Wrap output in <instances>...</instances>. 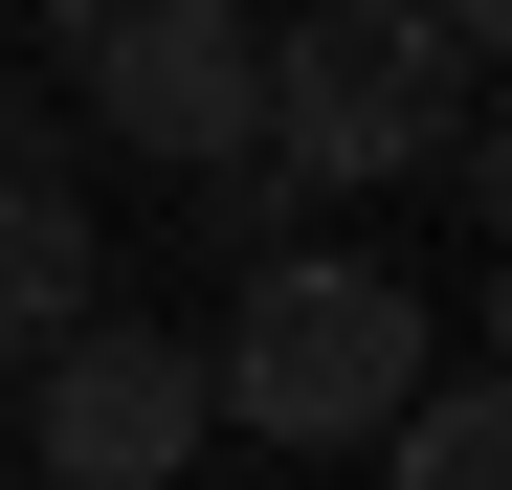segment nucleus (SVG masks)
I'll return each mask as SVG.
<instances>
[{
    "label": "nucleus",
    "mask_w": 512,
    "mask_h": 490,
    "mask_svg": "<svg viewBox=\"0 0 512 490\" xmlns=\"http://www.w3.org/2000/svg\"><path fill=\"white\" fill-rule=\"evenodd\" d=\"M67 67H90V134L156 156V179L268 156V0H90Z\"/></svg>",
    "instance_id": "7ed1b4c3"
},
{
    "label": "nucleus",
    "mask_w": 512,
    "mask_h": 490,
    "mask_svg": "<svg viewBox=\"0 0 512 490\" xmlns=\"http://www.w3.org/2000/svg\"><path fill=\"white\" fill-rule=\"evenodd\" d=\"M379 490H512V401H490L468 357H423L401 424H379Z\"/></svg>",
    "instance_id": "423d86ee"
},
{
    "label": "nucleus",
    "mask_w": 512,
    "mask_h": 490,
    "mask_svg": "<svg viewBox=\"0 0 512 490\" xmlns=\"http://www.w3.org/2000/svg\"><path fill=\"white\" fill-rule=\"evenodd\" d=\"M23 23H90V0H23Z\"/></svg>",
    "instance_id": "1a4fd4ad"
},
{
    "label": "nucleus",
    "mask_w": 512,
    "mask_h": 490,
    "mask_svg": "<svg viewBox=\"0 0 512 490\" xmlns=\"http://www.w3.org/2000/svg\"><path fill=\"white\" fill-rule=\"evenodd\" d=\"M0 156H67V134H45V112H23V67H0Z\"/></svg>",
    "instance_id": "6e6552de"
},
{
    "label": "nucleus",
    "mask_w": 512,
    "mask_h": 490,
    "mask_svg": "<svg viewBox=\"0 0 512 490\" xmlns=\"http://www.w3.org/2000/svg\"><path fill=\"white\" fill-rule=\"evenodd\" d=\"M490 112L468 67L401 23V0H268V179L334 201V179H446Z\"/></svg>",
    "instance_id": "f03ea898"
},
{
    "label": "nucleus",
    "mask_w": 512,
    "mask_h": 490,
    "mask_svg": "<svg viewBox=\"0 0 512 490\" xmlns=\"http://www.w3.org/2000/svg\"><path fill=\"white\" fill-rule=\"evenodd\" d=\"M67 312H112V223H90L67 156H0V379H23Z\"/></svg>",
    "instance_id": "39448f33"
},
{
    "label": "nucleus",
    "mask_w": 512,
    "mask_h": 490,
    "mask_svg": "<svg viewBox=\"0 0 512 490\" xmlns=\"http://www.w3.org/2000/svg\"><path fill=\"white\" fill-rule=\"evenodd\" d=\"M179 201H201V245H223V268H268V245H290V179H268V156H201Z\"/></svg>",
    "instance_id": "0eeeda50"
},
{
    "label": "nucleus",
    "mask_w": 512,
    "mask_h": 490,
    "mask_svg": "<svg viewBox=\"0 0 512 490\" xmlns=\"http://www.w3.org/2000/svg\"><path fill=\"white\" fill-rule=\"evenodd\" d=\"M0 490H23V468H0Z\"/></svg>",
    "instance_id": "9d476101"
},
{
    "label": "nucleus",
    "mask_w": 512,
    "mask_h": 490,
    "mask_svg": "<svg viewBox=\"0 0 512 490\" xmlns=\"http://www.w3.org/2000/svg\"><path fill=\"white\" fill-rule=\"evenodd\" d=\"M179 468H201V335L67 312L23 357V490H179Z\"/></svg>",
    "instance_id": "20e7f679"
},
{
    "label": "nucleus",
    "mask_w": 512,
    "mask_h": 490,
    "mask_svg": "<svg viewBox=\"0 0 512 490\" xmlns=\"http://www.w3.org/2000/svg\"><path fill=\"white\" fill-rule=\"evenodd\" d=\"M446 357L423 335V290L379 268V245H268V268H223V335H201V424H245V446H379L401 424V379Z\"/></svg>",
    "instance_id": "f257e3e1"
}]
</instances>
